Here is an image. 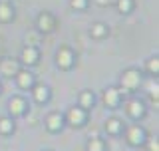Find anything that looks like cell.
<instances>
[{
	"instance_id": "1",
	"label": "cell",
	"mask_w": 159,
	"mask_h": 151,
	"mask_svg": "<svg viewBox=\"0 0 159 151\" xmlns=\"http://www.w3.org/2000/svg\"><path fill=\"white\" fill-rule=\"evenodd\" d=\"M121 84L125 89H135L139 84H141V76H139V72H135V70H127L125 74L121 76Z\"/></svg>"
},
{
	"instance_id": "2",
	"label": "cell",
	"mask_w": 159,
	"mask_h": 151,
	"mask_svg": "<svg viewBox=\"0 0 159 151\" xmlns=\"http://www.w3.org/2000/svg\"><path fill=\"white\" fill-rule=\"evenodd\" d=\"M127 141L131 145H141L145 141V131H143L139 125H133V127H129L127 131Z\"/></svg>"
},
{
	"instance_id": "3",
	"label": "cell",
	"mask_w": 159,
	"mask_h": 151,
	"mask_svg": "<svg viewBox=\"0 0 159 151\" xmlns=\"http://www.w3.org/2000/svg\"><path fill=\"white\" fill-rule=\"evenodd\" d=\"M84 119H86V109H82V108H72V109L68 112V121L72 123V125H82Z\"/></svg>"
},
{
	"instance_id": "4",
	"label": "cell",
	"mask_w": 159,
	"mask_h": 151,
	"mask_svg": "<svg viewBox=\"0 0 159 151\" xmlns=\"http://www.w3.org/2000/svg\"><path fill=\"white\" fill-rule=\"evenodd\" d=\"M72 60H74V54L70 52L68 48H64V50H60V52H58V66L70 68V66H72Z\"/></svg>"
},
{
	"instance_id": "5",
	"label": "cell",
	"mask_w": 159,
	"mask_h": 151,
	"mask_svg": "<svg viewBox=\"0 0 159 151\" xmlns=\"http://www.w3.org/2000/svg\"><path fill=\"white\" fill-rule=\"evenodd\" d=\"M22 62L26 64H36L38 62V50L34 46H26L22 50Z\"/></svg>"
},
{
	"instance_id": "6",
	"label": "cell",
	"mask_w": 159,
	"mask_h": 151,
	"mask_svg": "<svg viewBox=\"0 0 159 151\" xmlns=\"http://www.w3.org/2000/svg\"><path fill=\"white\" fill-rule=\"evenodd\" d=\"M38 28L42 30V32H50V30L54 28V18L50 16L48 12H44L42 16L38 18Z\"/></svg>"
},
{
	"instance_id": "7",
	"label": "cell",
	"mask_w": 159,
	"mask_h": 151,
	"mask_svg": "<svg viewBox=\"0 0 159 151\" xmlns=\"http://www.w3.org/2000/svg\"><path fill=\"white\" fill-rule=\"evenodd\" d=\"M8 108H10V112H12L14 115H20V113H24V108H26V103H24L22 98H14V99H10Z\"/></svg>"
},
{
	"instance_id": "8",
	"label": "cell",
	"mask_w": 159,
	"mask_h": 151,
	"mask_svg": "<svg viewBox=\"0 0 159 151\" xmlns=\"http://www.w3.org/2000/svg\"><path fill=\"white\" fill-rule=\"evenodd\" d=\"M125 109H127V113L131 115V117H139V115H143V103L141 102H129Z\"/></svg>"
},
{
	"instance_id": "9",
	"label": "cell",
	"mask_w": 159,
	"mask_h": 151,
	"mask_svg": "<svg viewBox=\"0 0 159 151\" xmlns=\"http://www.w3.org/2000/svg\"><path fill=\"white\" fill-rule=\"evenodd\" d=\"M46 125H48L50 131H58V129L62 127V115H60V113H52V115L48 117Z\"/></svg>"
},
{
	"instance_id": "10",
	"label": "cell",
	"mask_w": 159,
	"mask_h": 151,
	"mask_svg": "<svg viewBox=\"0 0 159 151\" xmlns=\"http://www.w3.org/2000/svg\"><path fill=\"white\" fill-rule=\"evenodd\" d=\"M117 102H119V92L116 88H109L106 92V103L109 105V108H116Z\"/></svg>"
},
{
	"instance_id": "11",
	"label": "cell",
	"mask_w": 159,
	"mask_h": 151,
	"mask_svg": "<svg viewBox=\"0 0 159 151\" xmlns=\"http://www.w3.org/2000/svg\"><path fill=\"white\" fill-rule=\"evenodd\" d=\"M34 84V76L28 72H18V85L20 88H30Z\"/></svg>"
},
{
	"instance_id": "12",
	"label": "cell",
	"mask_w": 159,
	"mask_h": 151,
	"mask_svg": "<svg viewBox=\"0 0 159 151\" xmlns=\"http://www.w3.org/2000/svg\"><path fill=\"white\" fill-rule=\"evenodd\" d=\"M0 70H2V74H6V76H12V72L18 74V66L12 62V60H4V62L0 64Z\"/></svg>"
},
{
	"instance_id": "13",
	"label": "cell",
	"mask_w": 159,
	"mask_h": 151,
	"mask_svg": "<svg viewBox=\"0 0 159 151\" xmlns=\"http://www.w3.org/2000/svg\"><path fill=\"white\" fill-rule=\"evenodd\" d=\"M48 88L46 85H36L34 88V98H36V102H46L48 99Z\"/></svg>"
},
{
	"instance_id": "14",
	"label": "cell",
	"mask_w": 159,
	"mask_h": 151,
	"mask_svg": "<svg viewBox=\"0 0 159 151\" xmlns=\"http://www.w3.org/2000/svg\"><path fill=\"white\" fill-rule=\"evenodd\" d=\"M0 20H2V22L12 20V8H10L8 2H2V4H0Z\"/></svg>"
},
{
	"instance_id": "15",
	"label": "cell",
	"mask_w": 159,
	"mask_h": 151,
	"mask_svg": "<svg viewBox=\"0 0 159 151\" xmlns=\"http://www.w3.org/2000/svg\"><path fill=\"white\" fill-rule=\"evenodd\" d=\"M12 129H14L12 119H8V117L0 119V131H2V133H12Z\"/></svg>"
},
{
	"instance_id": "16",
	"label": "cell",
	"mask_w": 159,
	"mask_h": 151,
	"mask_svg": "<svg viewBox=\"0 0 159 151\" xmlns=\"http://www.w3.org/2000/svg\"><path fill=\"white\" fill-rule=\"evenodd\" d=\"M106 129L109 133H119V129H121V123H119V119H109V121L106 123Z\"/></svg>"
},
{
	"instance_id": "17",
	"label": "cell",
	"mask_w": 159,
	"mask_h": 151,
	"mask_svg": "<svg viewBox=\"0 0 159 151\" xmlns=\"http://www.w3.org/2000/svg\"><path fill=\"white\" fill-rule=\"evenodd\" d=\"M82 109H86V108H92V103H93V95H92V92H84L82 94Z\"/></svg>"
},
{
	"instance_id": "18",
	"label": "cell",
	"mask_w": 159,
	"mask_h": 151,
	"mask_svg": "<svg viewBox=\"0 0 159 151\" xmlns=\"http://www.w3.org/2000/svg\"><path fill=\"white\" fill-rule=\"evenodd\" d=\"M88 151H103V141L98 137H93L92 141L88 143Z\"/></svg>"
},
{
	"instance_id": "19",
	"label": "cell",
	"mask_w": 159,
	"mask_h": 151,
	"mask_svg": "<svg viewBox=\"0 0 159 151\" xmlns=\"http://www.w3.org/2000/svg\"><path fill=\"white\" fill-rule=\"evenodd\" d=\"M106 32H107V28L103 26V24H93V26H92V34H93L96 38L106 36Z\"/></svg>"
},
{
	"instance_id": "20",
	"label": "cell",
	"mask_w": 159,
	"mask_h": 151,
	"mask_svg": "<svg viewBox=\"0 0 159 151\" xmlns=\"http://www.w3.org/2000/svg\"><path fill=\"white\" fill-rule=\"evenodd\" d=\"M131 6H133V2L131 0H117V8H119V12H129L131 10Z\"/></svg>"
},
{
	"instance_id": "21",
	"label": "cell",
	"mask_w": 159,
	"mask_h": 151,
	"mask_svg": "<svg viewBox=\"0 0 159 151\" xmlns=\"http://www.w3.org/2000/svg\"><path fill=\"white\" fill-rule=\"evenodd\" d=\"M157 70H159V60L153 58L151 62H149V72H151V74H157Z\"/></svg>"
},
{
	"instance_id": "22",
	"label": "cell",
	"mask_w": 159,
	"mask_h": 151,
	"mask_svg": "<svg viewBox=\"0 0 159 151\" xmlns=\"http://www.w3.org/2000/svg\"><path fill=\"white\" fill-rule=\"evenodd\" d=\"M72 6L78 8V10H82L84 6H86V0H72Z\"/></svg>"
},
{
	"instance_id": "23",
	"label": "cell",
	"mask_w": 159,
	"mask_h": 151,
	"mask_svg": "<svg viewBox=\"0 0 159 151\" xmlns=\"http://www.w3.org/2000/svg\"><path fill=\"white\" fill-rule=\"evenodd\" d=\"M149 151H159V147H157V141H155V139H149Z\"/></svg>"
},
{
	"instance_id": "24",
	"label": "cell",
	"mask_w": 159,
	"mask_h": 151,
	"mask_svg": "<svg viewBox=\"0 0 159 151\" xmlns=\"http://www.w3.org/2000/svg\"><path fill=\"white\" fill-rule=\"evenodd\" d=\"M106 2H109V0H98V4H106Z\"/></svg>"
}]
</instances>
